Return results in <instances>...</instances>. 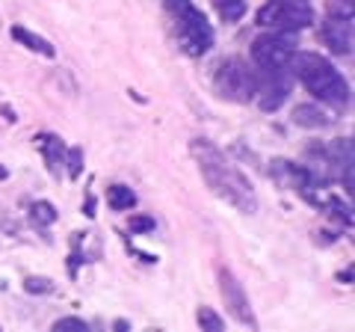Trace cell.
<instances>
[{"label": "cell", "instance_id": "obj_22", "mask_svg": "<svg viewBox=\"0 0 355 332\" xmlns=\"http://www.w3.org/2000/svg\"><path fill=\"white\" fill-rule=\"evenodd\" d=\"M0 179H6V169H3V166H0Z\"/></svg>", "mask_w": 355, "mask_h": 332}, {"label": "cell", "instance_id": "obj_16", "mask_svg": "<svg viewBox=\"0 0 355 332\" xmlns=\"http://www.w3.org/2000/svg\"><path fill=\"white\" fill-rule=\"evenodd\" d=\"M198 326H202L205 332H222V317L214 312V308L202 306L198 308Z\"/></svg>", "mask_w": 355, "mask_h": 332}, {"label": "cell", "instance_id": "obj_13", "mask_svg": "<svg viewBox=\"0 0 355 332\" xmlns=\"http://www.w3.org/2000/svg\"><path fill=\"white\" fill-rule=\"evenodd\" d=\"M107 202H110L113 211H130V208L137 205V193H133L130 187H125V184H113L107 190Z\"/></svg>", "mask_w": 355, "mask_h": 332}, {"label": "cell", "instance_id": "obj_7", "mask_svg": "<svg viewBox=\"0 0 355 332\" xmlns=\"http://www.w3.org/2000/svg\"><path fill=\"white\" fill-rule=\"evenodd\" d=\"M219 294H222L225 308L231 312V317H234L237 324H243V326H258V324H254L252 303H249L246 291H243V285L237 282V276L231 273V270H225V267L219 270Z\"/></svg>", "mask_w": 355, "mask_h": 332}, {"label": "cell", "instance_id": "obj_11", "mask_svg": "<svg viewBox=\"0 0 355 332\" xmlns=\"http://www.w3.org/2000/svg\"><path fill=\"white\" fill-rule=\"evenodd\" d=\"M36 146H39V151L44 154V160H48L51 172H60L62 158H65V146H62V140H60V137H53V134H42V137L36 140Z\"/></svg>", "mask_w": 355, "mask_h": 332}, {"label": "cell", "instance_id": "obj_3", "mask_svg": "<svg viewBox=\"0 0 355 332\" xmlns=\"http://www.w3.org/2000/svg\"><path fill=\"white\" fill-rule=\"evenodd\" d=\"M175 15H178V42H181V48L190 57H202L214 45V30H210L207 18L187 0L175 3Z\"/></svg>", "mask_w": 355, "mask_h": 332}, {"label": "cell", "instance_id": "obj_19", "mask_svg": "<svg viewBox=\"0 0 355 332\" xmlns=\"http://www.w3.org/2000/svg\"><path fill=\"white\" fill-rule=\"evenodd\" d=\"M130 231H137V235H146V231L154 229V217L148 214H137V217H130V223H128Z\"/></svg>", "mask_w": 355, "mask_h": 332}, {"label": "cell", "instance_id": "obj_20", "mask_svg": "<svg viewBox=\"0 0 355 332\" xmlns=\"http://www.w3.org/2000/svg\"><path fill=\"white\" fill-rule=\"evenodd\" d=\"M80 172H83V151L69 149V175L71 179H80Z\"/></svg>", "mask_w": 355, "mask_h": 332}, {"label": "cell", "instance_id": "obj_23", "mask_svg": "<svg viewBox=\"0 0 355 332\" xmlns=\"http://www.w3.org/2000/svg\"><path fill=\"white\" fill-rule=\"evenodd\" d=\"M343 3H352V0H343Z\"/></svg>", "mask_w": 355, "mask_h": 332}, {"label": "cell", "instance_id": "obj_21", "mask_svg": "<svg viewBox=\"0 0 355 332\" xmlns=\"http://www.w3.org/2000/svg\"><path fill=\"white\" fill-rule=\"evenodd\" d=\"M0 113H3L9 122H15V110H12V107H0Z\"/></svg>", "mask_w": 355, "mask_h": 332}, {"label": "cell", "instance_id": "obj_5", "mask_svg": "<svg viewBox=\"0 0 355 332\" xmlns=\"http://www.w3.org/2000/svg\"><path fill=\"white\" fill-rule=\"evenodd\" d=\"M214 86L222 98H228V101L246 104L249 98H254V92H258V77H254V72H249L246 63L225 60V63L216 65Z\"/></svg>", "mask_w": 355, "mask_h": 332}, {"label": "cell", "instance_id": "obj_17", "mask_svg": "<svg viewBox=\"0 0 355 332\" xmlns=\"http://www.w3.org/2000/svg\"><path fill=\"white\" fill-rule=\"evenodd\" d=\"M53 329H57V332H86L89 324H86V320H80V317H62V320L53 324Z\"/></svg>", "mask_w": 355, "mask_h": 332}, {"label": "cell", "instance_id": "obj_15", "mask_svg": "<svg viewBox=\"0 0 355 332\" xmlns=\"http://www.w3.org/2000/svg\"><path fill=\"white\" fill-rule=\"evenodd\" d=\"M30 217L36 226H53L57 223V208H53L51 202H36L30 208Z\"/></svg>", "mask_w": 355, "mask_h": 332}, {"label": "cell", "instance_id": "obj_4", "mask_svg": "<svg viewBox=\"0 0 355 332\" xmlns=\"http://www.w3.org/2000/svg\"><path fill=\"white\" fill-rule=\"evenodd\" d=\"M258 24L270 30H305L314 24V9L308 0H270L266 6L258 9Z\"/></svg>", "mask_w": 355, "mask_h": 332}, {"label": "cell", "instance_id": "obj_10", "mask_svg": "<svg viewBox=\"0 0 355 332\" xmlns=\"http://www.w3.org/2000/svg\"><path fill=\"white\" fill-rule=\"evenodd\" d=\"M12 39L15 42H21L24 48H30V51H36V53H42V57H48V60H53L57 57V48L51 45L48 39H42V36H36V33H30L27 27H21V24H12Z\"/></svg>", "mask_w": 355, "mask_h": 332}, {"label": "cell", "instance_id": "obj_18", "mask_svg": "<svg viewBox=\"0 0 355 332\" xmlns=\"http://www.w3.org/2000/svg\"><path fill=\"white\" fill-rule=\"evenodd\" d=\"M24 288L30 294H51L53 291V282L44 279V276H30V279L24 282Z\"/></svg>", "mask_w": 355, "mask_h": 332}, {"label": "cell", "instance_id": "obj_1", "mask_svg": "<svg viewBox=\"0 0 355 332\" xmlns=\"http://www.w3.org/2000/svg\"><path fill=\"white\" fill-rule=\"evenodd\" d=\"M193 158L202 169V179L219 199H225L228 205H234L240 214H254L258 211V196H254L249 179L243 175L234 163L225 160L216 146H210L207 140H193Z\"/></svg>", "mask_w": 355, "mask_h": 332}, {"label": "cell", "instance_id": "obj_9", "mask_svg": "<svg viewBox=\"0 0 355 332\" xmlns=\"http://www.w3.org/2000/svg\"><path fill=\"white\" fill-rule=\"evenodd\" d=\"M270 74V81L266 83H261L258 81V107L263 110V113H275L282 104H284V98H287V92H291V86H287V81H284V69L282 72H266Z\"/></svg>", "mask_w": 355, "mask_h": 332}, {"label": "cell", "instance_id": "obj_8", "mask_svg": "<svg viewBox=\"0 0 355 332\" xmlns=\"http://www.w3.org/2000/svg\"><path fill=\"white\" fill-rule=\"evenodd\" d=\"M320 36H323L326 48L331 53L349 57V53H352V15H347V18H329L326 24L320 27Z\"/></svg>", "mask_w": 355, "mask_h": 332}, {"label": "cell", "instance_id": "obj_6", "mask_svg": "<svg viewBox=\"0 0 355 332\" xmlns=\"http://www.w3.org/2000/svg\"><path fill=\"white\" fill-rule=\"evenodd\" d=\"M296 51V39L293 33L287 30H272V33H263L252 42V60L261 65L263 72H282L287 69Z\"/></svg>", "mask_w": 355, "mask_h": 332}, {"label": "cell", "instance_id": "obj_14", "mask_svg": "<svg viewBox=\"0 0 355 332\" xmlns=\"http://www.w3.org/2000/svg\"><path fill=\"white\" fill-rule=\"evenodd\" d=\"M214 9L225 24H234L246 15V0H214Z\"/></svg>", "mask_w": 355, "mask_h": 332}, {"label": "cell", "instance_id": "obj_12", "mask_svg": "<svg viewBox=\"0 0 355 332\" xmlns=\"http://www.w3.org/2000/svg\"><path fill=\"white\" fill-rule=\"evenodd\" d=\"M293 122L299 128H326L329 116L317 104H299V107H293Z\"/></svg>", "mask_w": 355, "mask_h": 332}, {"label": "cell", "instance_id": "obj_2", "mask_svg": "<svg viewBox=\"0 0 355 332\" xmlns=\"http://www.w3.org/2000/svg\"><path fill=\"white\" fill-rule=\"evenodd\" d=\"M287 65H291L293 74L302 81L305 90L311 95H317L320 101H326L338 110L349 107V86L326 57L308 53V51H293V57Z\"/></svg>", "mask_w": 355, "mask_h": 332}]
</instances>
